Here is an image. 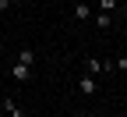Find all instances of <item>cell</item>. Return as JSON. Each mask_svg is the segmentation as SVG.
<instances>
[{
  "label": "cell",
  "instance_id": "obj_1",
  "mask_svg": "<svg viewBox=\"0 0 127 117\" xmlns=\"http://www.w3.org/2000/svg\"><path fill=\"white\" fill-rule=\"evenodd\" d=\"M85 68H88V75H109L113 71V64H102V60H95V57H85Z\"/></svg>",
  "mask_w": 127,
  "mask_h": 117
},
{
  "label": "cell",
  "instance_id": "obj_2",
  "mask_svg": "<svg viewBox=\"0 0 127 117\" xmlns=\"http://www.w3.org/2000/svg\"><path fill=\"white\" fill-rule=\"evenodd\" d=\"M11 75H14V82H28V78H32V68H28V64H21V60H18V64H14V68H11Z\"/></svg>",
  "mask_w": 127,
  "mask_h": 117
},
{
  "label": "cell",
  "instance_id": "obj_3",
  "mask_svg": "<svg viewBox=\"0 0 127 117\" xmlns=\"http://www.w3.org/2000/svg\"><path fill=\"white\" fill-rule=\"evenodd\" d=\"M78 89H81V92H85V96H92V92H95V89H99V85H95V78H92V75H88V78H81V82H78Z\"/></svg>",
  "mask_w": 127,
  "mask_h": 117
},
{
  "label": "cell",
  "instance_id": "obj_4",
  "mask_svg": "<svg viewBox=\"0 0 127 117\" xmlns=\"http://www.w3.org/2000/svg\"><path fill=\"white\" fill-rule=\"evenodd\" d=\"M74 18H78V21H88V18H92L88 4H81V0H78V7H74Z\"/></svg>",
  "mask_w": 127,
  "mask_h": 117
},
{
  "label": "cell",
  "instance_id": "obj_5",
  "mask_svg": "<svg viewBox=\"0 0 127 117\" xmlns=\"http://www.w3.org/2000/svg\"><path fill=\"white\" fill-rule=\"evenodd\" d=\"M92 21H95V28H109V25H113V18H109L106 11H99V14H95Z\"/></svg>",
  "mask_w": 127,
  "mask_h": 117
},
{
  "label": "cell",
  "instance_id": "obj_6",
  "mask_svg": "<svg viewBox=\"0 0 127 117\" xmlns=\"http://www.w3.org/2000/svg\"><path fill=\"white\" fill-rule=\"evenodd\" d=\"M4 107H7V114H11V117H25V110H21L18 103H14V99H11V96L4 99Z\"/></svg>",
  "mask_w": 127,
  "mask_h": 117
},
{
  "label": "cell",
  "instance_id": "obj_7",
  "mask_svg": "<svg viewBox=\"0 0 127 117\" xmlns=\"http://www.w3.org/2000/svg\"><path fill=\"white\" fill-rule=\"evenodd\" d=\"M95 4H99V11H106V14H113L120 0H95Z\"/></svg>",
  "mask_w": 127,
  "mask_h": 117
},
{
  "label": "cell",
  "instance_id": "obj_8",
  "mask_svg": "<svg viewBox=\"0 0 127 117\" xmlns=\"http://www.w3.org/2000/svg\"><path fill=\"white\" fill-rule=\"evenodd\" d=\"M18 60H21V64H28V68H32V64H35V53H32V50H21V53H18Z\"/></svg>",
  "mask_w": 127,
  "mask_h": 117
},
{
  "label": "cell",
  "instance_id": "obj_9",
  "mask_svg": "<svg viewBox=\"0 0 127 117\" xmlns=\"http://www.w3.org/2000/svg\"><path fill=\"white\" fill-rule=\"evenodd\" d=\"M117 71H127V57H117V64H113Z\"/></svg>",
  "mask_w": 127,
  "mask_h": 117
},
{
  "label": "cell",
  "instance_id": "obj_10",
  "mask_svg": "<svg viewBox=\"0 0 127 117\" xmlns=\"http://www.w3.org/2000/svg\"><path fill=\"white\" fill-rule=\"evenodd\" d=\"M7 7H11V0H0V11H7Z\"/></svg>",
  "mask_w": 127,
  "mask_h": 117
},
{
  "label": "cell",
  "instance_id": "obj_11",
  "mask_svg": "<svg viewBox=\"0 0 127 117\" xmlns=\"http://www.w3.org/2000/svg\"><path fill=\"white\" fill-rule=\"evenodd\" d=\"M120 4H124V11H127V0H120Z\"/></svg>",
  "mask_w": 127,
  "mask_h": 117
},
{
  "label": "cell",
  "instance_id": "obj_12",
  "mask_svg": "<svg viewBox=\"0 0 127 117\" xmlns=\"http://www.w3.org/2000/svg\"><path fill=\"white\" fill-rule=\"evenodd\" d=\"M74 117H85V114H74Z\"/></svg>",
  "mask_w": 127,
  "mask_h": 117
}]
</instances>
